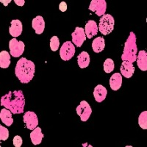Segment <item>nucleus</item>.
Segmentation results:
<instances>
[{"instance_id":"obj_1","label":"nucleus","mask_w":147,"mask_h":147,"mask_svg":"<svg viewBox=\"0 0 147 147\" xmlns=\"http://www.w3.org/2000/svg\"><path fill=\"white\" fill-rule=\"evenodd\" d=\"M1 105L10 110L13 114L24 113L25 99L22 90L10 91L1 99Z\"/></svg>"},{"instance_id":"obj_2","label":"nucleus","mask_w":147,"mask_h":147,"mask_svg":"<svg viewBox=\"0 0 147 147\" xmlns=\"http://www.w3.org/2000/svg\"><path fill=\"white\" fill-rule=\"evenodd\" d=\"M35 68V64L32 61L22 57L16 65V76L22 83H28L33 79Z\"/></svg>"},{"instance_id":"obj_3","label":"nucleus","mask_w":147,"mask_h":147,"mask_svg":"<svg viewBox=\"0 0 147 147\" xmlns=\"http://www.w3.org/2000/svg\"><path fill=\"white\" fill-rule=\"evenodd\" d=\"M138 48L136 44V36L133 32L129 33L127 41L124 44V51L121 59L123 61H128L132 63L136 62L137 59Z\"/></svg>"},{"instance_id":"obj_4","label":"nucleus","mask_w":147,"mask_h":147,"mask_svg":"<svg viewBox=\"0 0 147 147\" xmlns=\"http://www.w3.org/2000/svg\"><path fill=\"white\" fill-rule=\"evenodd\" d=\"M115 25V20L113 17L110 14H105L101 17L99 20V32L104 35H107L111 33L114 30Z\"/></svg>"},{"instance_id":"obj_5","label":"nucleus","mask_w":147,"mask_h":147,"mask_svg":"<svg viewBox=\"0 0 147 147\" xmlns=\"http://www.w3.org/2000/svg\"><path fill=\"white\" fill-rule=\"evenodd\" d=\"M75 47L71 41L65 42L60 50V56L63 60L68 61L73 57L75 54Z\"/></svg>"},{"instance_id":"obj_6","label":"nucleus","mask_w":147,"mask_h":147,"mask_svg":"<svg viewBox=\"0 0 147 147\" xmlns=\"http://www.w3.org/2000/svg\"><path fill=\"white\" fill-rule=\"evenodd\" d=\"M25 45L23 41H18L16 38H13L9 42L10 54L14 57H20L24 51Z\"/></svg>"},{"instance_id":"obj_7","label":"nucleus","mask_w":147,"mask_h":147,"mask_svg":"<svg viewBox=\"0 0 147 147\" xmlns=\"http://www.w3.org/2000/svg\"><path fill=\"white\" fill-rule=\"evenodd\" d=\"M76 110L77 115L80 117L82 121H87L92 113L91 107L86 101H82L77 106Z\"/></svg>"},{"instance_id":"obj_8","label":"nucleus","mask_w":147,"mask_h":147,"mask_svg":"<svg viewBox=\"0 0 147 147\" xmlns=\"http://www.w3.org/2000/svg\"><path fill=\"white\" fill-rule=\"evenodd\" d=\"M89 10L94 12L98 16H102L105 14L107 10V3L105 0H92Z\"/></svg>"},{"instance_id":"obj_9","label":"nucleus","mask_w":147,"mask_h":147,"mask_svg":"<svg viewBox=\"0 0 147 147\" xmlns=\"http://www.w3.org/2000/svg\"><path fill=\"white\" fill-rule=\"evenodd\" d=\"M24 122L25 123L26 127L30 130H33L38 125V119L36 114L32 111H27L23 116Z\"/></svg>"},{"instance_id":"obj_10","label":"nucleus","mask_w":147,"mask_h":147,"mask_svg":"<svg viewBox=\"0 0 147 147\" xmlns=\"http://www.w3.org/2000/svg\"><path fill=\"white\" fill-rule=\"evenodd\" d=\"M71 36L73 44L77 47H82L85 40H86V35H85V30L82 27H76L75 30L72 32Z\"/></svg>"},{"instance_id":"obj_11","label":"nucleus","mask_w":147,"mask_h":147,"mask_svg":"<svg viewBox=\"0 0 147 147\" xmlns=\"http://www.w3.org/2000/svg\"><path fill=\"white\" fill-rule=\"evenodd\" d=\"M22 30H23V26L21 21L18 19L12 20L10 23V27L9 28V32L10 35L14 38L18 37L22 34Z\"/></svg>"},{"instance_id":"obj_12","label":"nucleus","mask_w":147,"mask_h":147,"mask_svg":"<svg viewBox=\"0 0 147 147\" xmlns=\"http://www.w3.org/2000/svg\"><path fill=\"white\" fill-rule=\"evenodd\" d=\"M121 74L126 78H130L135 72V67L133 63L128 61H123L120 68Z\"/></svg>"},{"instance_id":"obj_13","label":"nucleus","mask_w":147,"mask_h":147,"mask_svg":"<svg viewBox=\"0 0 147 147\" xmlns=\"http://www.w3.org/2000/svg\"><path fill=\"white\" fill-rule=\"evenodd\" d=\"M32 27L35 30V33L40 35L45 29V22L41 16H38L32 19Z\"/></svg>"},{"instance_id":"obj_14","label":"nucleus","mask_w":147,"mask_h":147,"mask_svg":"<svg viewBox=\"0 0 147 147\" xmlns=\"http://www.w3.org/2000/svg\"><path fill=\"white\" fill-rule=\"evenodd\" d=\"M85 32L86 37L88 38H92L93 37L95 36L98 32V27H97V24L96 22L93 20H89L88 22L86 23L85 27Z\"/></svg>"},{"instance_id":"obj_15","label":"nucleus","mask_w":147,"mask_h":147,"mask_svg":"<svg viewBox=\"0 0 147 147\" xmlns=\"http://www.w3.org/2000/svg\"><path fill=\"white\" fill-rule=\"evenodd\" d=\"M107 94V90L102 85H98L96 86L94 90V96L95 98V100L97 102H102L105 99Z\"/></svg>"},{"instance_id":"obj_16","label":"nucleus","mask_w":147,"mask_h":147,"mask_svg":"<svg viewBox=\"0 0 147 147\" xmlns=\"http://www.w3.org/2000/svg\"><path fill=\"white\" fill-rule=\"evenodd\" d=\"M137 64L141 71H146L147 70V53L145 50H140L137 55Z\"/></svg>"},{"instance_id":"obj_17","label":"nucleus","mask_w":147,"mask_h":147,"mask_svg":"<svg viewBox=\"0 0 147 147\" xmlns=\"http://www.w3.org/2000/svg\"><path fill=\"white\" fill-rule=\"evenodd\" d=\"M122 85V77L120 73L113 74L110 79V86L113 90H118Z\"/></svg>"},{"instance_id":"obj_18","label":"nucleus","mask_w":147,"mask_h":147,"mask_svg":"<svg viewBox=\"0 0 147 147\" xmlns=\"http://www.w3.org/2000/svg\"><path fill=\"white\" fill-rule=\"evenodd\" d=\"M44 134L42 133L41 129L38 127H37L36 128L34 129L32 132L30 133V138L32 140V144L35 146L40 144L42 139L44 138Z\"/></svg>"},{"instance_id":"obj_19","label":"nucleus","mask_w":147,"mask_h":147,"mask_svg":"<svg viewBox=\"0 0 147 147\" xmlns=\"http://www.w3.org/2000/svg\"><path fill=\"white\" fill-rule=\"evenodd\" d=\"M0 119L4 124L7 127H10L13 123V119L12 118V112L8 109H2L0 113Z\"/></svg>"},{"instance_id":"obj_20","label":"nucleus","mask_w":147,"mask_h":147,"mask_svg":"<svg viewBox=\"0 0 147 147\" xmlns=\"http://www.w3.org/2000/svg\"><path fill=\"white\" fill-rule=\"evenodd\" d=\"M105 47V41L103 37H97L92 42V48L96 53L102 52Z\"/></svg>"},{"instance_id":"obj_21","label":"nucleus","mask_w":147,"mask_h":147,"mask_svg":"<svg viewBox=\"0 0 147 147\" xmlns=\"http://www.w3.org/2000/svg\"><path fill=\"white\" fill-rule=\"evenodd\" d=\"M77 63L81 69L87 68L90 64V56L87 52H82L77 56Z\"/></svg>"},{"instance_id":"obj_22","label":"nucleus","mask_w":147,"mask_h":147,"mask_svg":"<svg viewBox=\"0 0 147 147\" xmlns=\"http://www.w3.org/2000/svg\"><path fill=\"white\" fill-rule=\"evenodd\" d=\"M10 64V54L7 51H2L0 52V67L2 69H7Z\"/></svg>"},{"instance_id":"obj_23","label":"nucleus","mask_w":147,"mask_h":147,"mask_svg":"<svg viewBox=\"0 0 147 147\" xmlns=\"http://www.w3.org/2000/svg\"><path fill=\"white\" fill-rule=\"evenodd\" d=\"M138 124L144 129H147V112L144 111L138 117Z\"/></svg>"},{"instance_id":"obj_24","label":"nucleus","mask_w":147,"mask_h":147,"mask_svg":"<svg viewBox=\"0 0 147 147\" xmlns=\"http://www.w3.org/2000/svg\"><path fill=\"white\" fill-rule=\"evenodd\" d=\"M114 68H115V65L112 59L107 58L104 63V71L106 73H111L114 70Z\"/></svg>"},{"instance_id":"obj_25","label":"nucleus","mask_w":147,"mask_h":147,"mask_svg":"<svg viewBox=\"0 0 147 147\" xmlns=\"http://www.w3.org/2000/svg\"><path fill=\"white\" fill-rule=\"evenodd\" d=\"M60 46V40L57 36H53L50 39V48L53 52H56Z\"/></svg>"},{"instance_id":"obj_26","label":"nucleus","mask_w":147,"mask_h":147,"mask_svg":"<svg viewBox=\"0 0 147 147\" xmlns=\"http://www.w3.org/2000/svg\"><path fill=\"white\" fill-rule=\"evenodd\" d=\"M9 137V130L7 128L0 125V140H6Z\"/></svg>"},{"instance_id":"obj_27","label":"nucleus","mask_w":147,"mask_h":147,"mask_svg":"<svg viewBox=\"0 0 147 147\" xmlns=\"http://www.w3.org/2000/svg\"><path fill=\"white\" fill-rule=\"evenodd\" d=\"M22 143H23V140L20 136H16L13 138V145L16 147H21L22 145Z\"/></svg>"},{"instance_id":"obj_28","label":"nucleus","mask_w":147,"mask_h":147,"mask_svg":"<svg viewBox=\"0 0 147 147\" xmlns=\"http://www.w3.org/2000/svg\"><path fill=\"white\" fill-rule=\"evenodd\" d=\"M67 8H68V6H67V4L65 2H61L59 5V9H60V11L65 12L66 11Z\"/></svg>"},{"instance_id":"obj_29","label":"nucleus","mask_w":147,"mask_h":147,"mask_svg":"<svg viewBox=\"0 0 147 147\" xmlns=\"http://www.w3.org/2000/svg\"><path fill=\"white\" fill-rule=\"evenodd\" d=\"M14 2L18 6H23L24 5V3H25V1L24 0H14Z\"/></svg>"},{"instance_id":"obj_30","label":"nucleus","mask_w":147,"mask_h":147,"mask_svg":"<svg viewBox=\"0 0 147 147\" xmlns=\"http://www.w3.org/2000/svg\"><path fill=\"white\" fill-rule=\"evenodd\" d=\"M0 2H2V3L5 6H7V5H8V4L11 2V0H1Z\"/></svg>"}]
</instances>
